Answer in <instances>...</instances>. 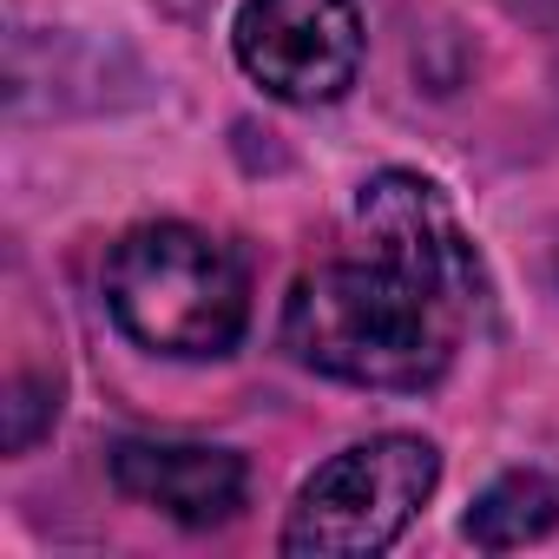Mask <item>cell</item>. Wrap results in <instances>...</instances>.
<instances>
[{"label": "cell", "mask_w": 559, "mask_h": 559, "mask_svg": "<svg viewBox=\"0 0 559 559\" xmlns=\"http://www.w3.org/2000/svg\"><path fill=\"white\" fill-rule=\"evenodd\" d=\"M461 336L467 330L376 250L369 263H323L297 276L284 304V349L356 389H428L448 376Z\"/></svg>", "instance_id": "6da1fadb"}, {"label": "cell", "mask_w": 559, "mask_h": 559, "mask_svg": "<svg viewBox=\"0 0 559 559\" xmlns=\"http://www.w3.org/2000/svg\"><path fill=\"white\" fill-rule=\"evenodd\" d=\"M112 487L139 507H158L178 526H224L237 520L250 474L224 448L198 441H119L112 448Z\"/></svg>", "instance_id": "8992f818"}, {"label": "cell", "mask_w": 559, "mask_h": 559, "mask_svg": "<svg viewBox=\"0 0 559 559\" xmlns=\"http://www.w3.org/2000/svg\"><path fill=\"white\" fill-rule=\"evenodd\" d=\"M559 526V480L539 474V467H520V474H500L461 520V533L487 552H513V546H533Z\"/></svg>", "instance_id": "52a82bcc"}, {"label": "cell", "mask_w": 559, "mask_h": 559, "mask_svg": "<svg viewBox=\"0 0 559 559\" xmlns=\"http://www.w3.org/2000/svg\"><path fill=\"white\" fill-rule=\"evenodd\" d=\"M112 323L158 356H224L250 323V276L211 230L139 224L106 257Z\"/></svg>", "instance_id": "7a4b0ae2"}, {"label": "cell", "mask_w": 559, "mask_h": 559, "mask_svg": "<svg viewBox=\"0 0 559 559\" xmlns=\"http://www.w3.org/2000/svg\"><path fill=\"white\" fill-rule=\"evenodd\" d=\"M356 224L382 263H395L408 284H421L461 330L493 317V284L474 237L461 230L454 204L421 171H376L356 198Z\"/></svg>", "instance_id": "277c9868"}, {"label": "cell", "mask_w": 559, "mask_h": 559, "mask_svg": "<svg viewBox=\"0 0 559 559\" xmlns=\"http://www.w3.org/2000/svg\"><path fill=\"white\" fill-rule=\"evenodd\" d=\"M552 257H559V250H552Z\"/></svg>", "instance_id": "9c48e42d"}, {"label": "cell", "mask_w": 559, "mask_h": 559, "mask_svg": "<svg viewBox=\"0 0 559 559\" xmlns=\"http://www.w3.org/2000/svg\"><path fill=\"white\" fill-rule=\"evenodd\" d=\"M237 67L284 106H330L362 73V21L349 0H243Z\"/></svg>", "instance_id": "5b68a950"}, {"label": "cell", "mask_w": 559, "mask_h": 559, "mask_svg": "<svg viewBox=\"0 0 559 559\" xmlns=\"http://www.w3.org/2000/svg\"><path fill=\"white\" fill-rule=\"evenodd\" d=\"M60 415V402H53V382H34V376H21L14 389H8V454H27L34 441H40V421H53Z\"/></svg>", "instance_id": "ba28073f"}, {"label": "cell", "mask_w": 559, "mask_h": 559, "mask_svg": "<svg viewBox=\"0 0 559 559\" xmlns=\"http://www.w3.org/2000/svg\"><path fill=\"white\" fill-rule=\"evenodd\" d=\"M441 480V454L421 435H376L323 461L290 520H284V552L297 559H362L382 552L408 533L421 500Z\"/></svg>", "instance_id": "3957f363"}]
</instances>
